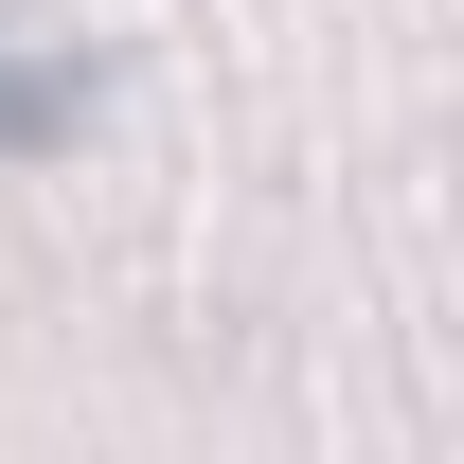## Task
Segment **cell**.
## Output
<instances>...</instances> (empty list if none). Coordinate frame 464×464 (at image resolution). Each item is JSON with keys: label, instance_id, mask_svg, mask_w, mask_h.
<instances>
[{"label": "cell", "instance_id": "obj_1", "mask_svg": "<svg viewBox=\"0 0 464 464\" xmlns=\"http://www.w3.org/2000/svg\"><path fill=\"white\" fill-rule=\"evenodd\" d=\"M90 125V72L72 54H0V161H36V143H72Z\"/></svg>", "mask_w": 464, "mask_h": 464}]
</instances>
